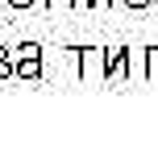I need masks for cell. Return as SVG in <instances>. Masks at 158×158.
Here are the masks:
<instances>
[{
    "label": "cell",
    "mask_w": 158,
    "mask_h": 158,
    "mask_svg": "<svg viewBox=\"0 0 158 158\" xmlns=\"http://www.w3.org/2000/svg\"><path fill=\"white\" fill-rule=\"evenodd\" d=\"M104 4H117V0H104Z\"/></svg>",
    "instance_id": "10"
},
{
    "label": "cell",
    "mask_w": 158,
    "mask_h": 158,
    "mask_svg": "<svg viewBox=\"0 0 158 158\" xmlns=\"http://www.w3.org/2000/svg\"><path fill=\"white\" fill-rule=\"evenodd\" d=\"M121 4H129V8H146V4H154V0H121Z\"/></svg>",
    "instance_id": "6"
},
{
    "label": "cell",
    "mask_w": 158,
    "mask_h": 158,
    "mask_svg": "<svg viewBox=\"0 0 158 158\" xmlns=\"http://www.w3.org/2000/svg\"><path fill=\"white\" fill-rule=\"evenodd\" d=\"M146 79H158V46H146Z\"/></svg>",
    "instance_id": "4"
},
{
    "label": "cell",
    "mask_w": 158,
    "mask_h": 158,
    "mask_svg": "<svg viewBox=\"0 0 158 158\" xmlns=\"http://www.w3.org/2000/svg\"><path fill=\"white\" fill-rule=\"evenodd\" d=\"M71 4H96V0H71Z\"/></svg>",
    "instance_id": "9"
},
{
    "label": "cell",
    "mask_w": 158,
    "mask_h": 158,
    "mask_svg": "<svg viewBox=\"0 0 158 158\" xmlns=\"http://www.w3.org/2000/svg\"><path fill=\"white\" fill-rule=\"evenodd\" d=\"M0 4H4V0H0Z\"/></svg>",
    "instance_id": "11"
},
{
    "label": "cell",
    "mask_w": 158,
    "mask_h": 158,
    "mask_svg": "<svg viewBox=\"0 0 158 158\" xmlns=\"http://www.w3.org/2000/svg\"><path fill=\"white\" fill-rule=\"evenodd\" d=\"M0 79H13V50L0 46Z\"/></svg>",
    "instance_id": "5"
},
{
    "label": "cell",
    "mask_w": 158,
    "mask_h": 158,
    "mask_svg": "<svg viewBox=\"0 0 158 158\" xmlns=\"http://www.w3.org/2000/svg\"><path fill=\"white\" fill-rule=\"evenodd\" d=\"M13 75L17 79H42V46L38 42H21L13 50Z\"/></svg>",
    "instance_id": "1"
},
{
    "label": "cell",
    "mask_w": 158,
    "mask_h": 158,
    "mask_svg": "<svg viewBox=\"0 0 158 158\" xmlns=\"http://www.w3.org/2000/svg\"><path fill=\"white\" fill-rule=\"evenodd\" d=\"M71 54L79 58V79H104L108 75V50L104 46H79Z\"/></svg>",
    "instance_id": "2"
},
{
    "label": "cell",
    "mask_w": 158,
    "mask_h": 158,
    "mask_svg": "<svg viewBox=\"0 0 158 158\" xmlns=\"http://www.w3.org/2000/svg\"><path fill=\"white\" fill-rule=\"evenodd\" d=\"M4 4H8V8H29L33 0H4Z\"/></svg>",
    "instance_id": "7"
},
{
    "label": "cell",
    "mask_w": 158,
    "mask_h": 158,
    "mask_svg": "<svg viewBox=\"0 0 158 158\" xmlns=\"http://www.w3.org/2000/svg\"><path fill=\"white\" fill-rule=\"evenodd\" d=\"M58 4H71V0H46V8H58Z\"/></svg>",
    "instance_id": "8"
},
{
    "label": "cell",
    "mask_w": 158,
    "mask_h": 158,
    "mask_svg": "<svg viewBox=\"0 0 158 158\" xmlns=\"http://www.w3.org/2000/svg\"><path fill=\"white\" fill-rule=\"evenodd\" d=\"M125 75H129V46L108 50V75H104V83H121Z\"/></svg>",
    "instance_id": "3"
}]
</instances>
